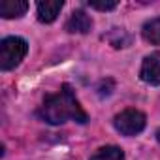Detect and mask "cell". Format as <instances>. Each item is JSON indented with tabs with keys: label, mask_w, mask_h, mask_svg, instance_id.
Here are the masks:
<instances>
[{
	"label": "cell",
	"mask_w": 160,
	"mask_h": 160,
	"mask_svg": "<svg viewBox=\"0 0 160 160\" xmlns=\"http://www.w3.org/2000/svg\"><path fill=\"white\" fill-rule=\"evenodd\" d=\"M38 115L49 124H62L66 121H75L79 124H85L89 121L87 113L79 106L70 85H62V89L57 94H49L43 100Z\"/></svg>",
	"instance_id": "1"
},
{
	"label": "cell",
	"mask_w": 160,
	"mask_h": 160,
	"mask_svg": "<svg viewBox=\"0 0 160 160\" xmlns=\"http://www.w3.org/2000/svg\"><path fill=\"white\" fill-rule=\"evenodd\" d=\"M28 51V45L23 38L19 36H10L0 42V68L4 72L13 70L15 66L21 64Z\"/></svg>",
	"instance_id": "2"
},
{
	"label": "cell",
	"mask_w": 160,
	"mask_h": 160,
	"mask_svg": "<svg viewBox=\"0 0 160 160\" xmlns=\"http://www.w3.org/2000/svg\"><path fill=\"white\" fill-rule=\"evenodd\" d=\"M156 139H158V143H160V128L156 130Z\"/></svg>",
	"instance_id": "11"
},
{
	"label": "cell",
	"mask_w": 160,
	"mask_h": 160,
	"mask_svg": "<svg viewBox=\"0 0 160 160\" xmlns=\"http://www.w3.org/2000/svg\"><path fill=\"white\" fill-rule=\"evenodd\" d=\"M89 6L92 10H100V12H109L113 8H117V2L111 0V2H89Z\"/></svg>",
	"instance_id": "10"
},
{
	"label": "cell",
	"mask_w": 160,
	"mask_h": 160,
	"mask_svg": "<svg viewBox=\"0 0 160 160\" xmlns=\"http://www.w3.org/2000/svg\"><path fill=\"white\" fill-rule=\"evenodd\" d=\"M145 124H147V119L138 109H124L113 119V126L122 136H138L139 132H143Z\"/></svg>",
	"instance_id": "3"
},
{
	"label": "cell",
	"mask_w": 160,
	"mask_h": 160,
	"mask_svg": "<svg viewBox=\"0 0 160 160\" xmlns=\"http://www.w3.org/2000/svg\"><path fill=\"white\" fill-rule=\"evenodd\" d=\"M139 77L147 85H160V51L145 57L139 70Z\"/></svg>",
	"instance_id": "4"
},
{
	"label": "cell",
	"mask_w": 160,
	"mask_h": 160,
	"mask_svg": "<svg viewBox=\"0 0 160 160\" xmlns=\"http://www.w3.org/2000/svg\"><path fill=\"white\" fill-rule=\"evenodd\" d=\"M62 6L64 4L60 2V0H55V2H49V0H45V2H38L36 4V12H38L40 23H53L57 19V15L60 13Z\"/></svg>",
	"instance_id": "6"
},
{
	"label": "cell",
	"mask_w": 160,
	"mask_h": 160,
	"mask_svg": "<svg viewBox=\"0 0 160 160\" xmlns=\"http://www.w3.org/2000/svg\"><path fill=\"white\" fill-rule=\"evenodd\" d=\"M91 160H124V152L115 145H108V147L98 149L91 156Z\"/></svg>",
	"instance_id": "9"
},
{
	"label": "cell",
	"mask_w": 160,
	"mask_h": 160,
	"mask_svg": "<svg viewBox=\"0 0 160 160\" xmlns=\"http://www.w3.org/2000/svg\"><path fill=\"white\" fill-rule=\"evenodd\" d=\"M141 36L145 42H149L152 45H160V17L147 21L141 28Z\"/></svg>",
	"instance_id": "8"
},
{
	"label": "cell",
	"mask_w": 160,
	"mask_h": 160,
	"mask_svg": "<svg viewBox=\"0 0 160 160\" xmlns=\"http://www.w3.org/2000/svg\"><path fill=\"white\" fill-rule=\"evenodd\" d=\"M27 10H28V2H23V0H2L0 2V15L4 19L23 17Z\"/></svg>",
	"instance_id": "7"
},
{
	"label": "cell",
	"mask_w": 160,
	"mask_h": 160,
	"mask_svg": "<svg viewBox=\"0 0 160 160\" xmlns=\"http://www.w3.org/2000/svg\"><path fill=\"white\" fill-rule=\"evenodd\" d=\"M91 28H92V19L83 10H75L66 23V30L72 34H87Z\"/></svg>",
	"instance_id": "5"
}]
</instances>
